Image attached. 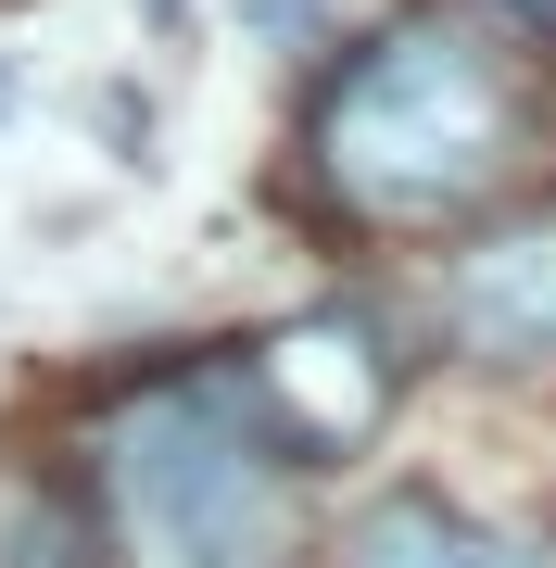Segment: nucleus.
<instances>
[{"mask_svg": "<svg viewBox=\"0 0 556 568\" xmlns=\"http://www.w3.org/2000/svg\"><path fill=\"white\" fill-rule=\"evenodd\" d=\"M342 568H544V556L506 544V530H481L468 506H443V493H392V506L354 518Z\"/></svg>", "mask_w": 556, "mask_h": 568, "instance_id": "obj_5", "label": "nucleus"}, {"mask_svg": "<svg viewBox=\"0 0 556 568\" xmlns=\"http://www.w3.org/2000/svg\"><path fill=\"white\" fill-rule=\"evenodd\" d=\"M0 114H13V63H0Z\"/></svg>", "mask_w": 556, "mask_h": 568, "instance_id": "obj_9", "label": "nucleus"}, {"mask_svg": "<svg viewBox=\"0 0 556 568\" xmlns=\"http://www.w3.org/2000/svg\"><path fill=\"white\" fill-rule=\"evenodd\" d=\"M241 392H253V417H266L279 467H342V455L392 417L405 354H392V328H380L367 304H330V316L279 328L266 354H241Z\"/></svg>", "mask_w": 556, "mask_h": 568, "instance_id": "obj_3", "label": "nucleus"}, {"mask_svg": "<svg viewBox=\"0 0 556 568\" xmlns=\"http://www.w3.org/2000/svg\"><path fill=\"white\" fill-rule=\"evenodd\" d=\"M241 26H253V39H304L316 0H241Z\"/></svg>", "mask_w": 556, "mask_h": 568, "instance_id": "obj_7", "label": "nucleus"}, {"mask_svg": "<svg viewBox=\"0 0 556 568\" xmlns=\"http://www.w3.org/2000/svg\"><path fill=\"white\" fill-rule=\"evenodd\" d=\"M518 140H532V89H518L506 39L468 13H405L367 51H342L304 126L316 190L367 227H443L494 203Z\"/></svg>", "mask_w": 556, "mask_h": 568, "instance_id": "obj_1", "label": "nucleus"}, {"mask_svg": "<svg viewBox=\"0 0 556 568\" xmlns=\"http://www.w3.org/2000/svg\"><path fill=\"white\" fill-rule=\"evenodd\" d=\"M89 518L114 568H279L291 556V467L253 417L241 366L127 379L89 429Z\"/></svg>", "mask_w": 556, "mask_h": 568, "instance_id": "obj_2", "label": "nucleus"}, {"mask_svg": "<svg viewBox=\"0 0 556 568\" xmlns=\"http://www.w3.org/2000/svg\"><path fill=\"white\" fill-rule=\"evenodd\" d=\"M518 26H544V39H556V0H518Z\"/></svg>", "mask_w": 556, "mask_h": 568, "instance_id": "obj_8", "label": "nucleus"}, {"mask_svg": "<svg viewBox=\"0 0 556 568\" xmlns=\"http://www.w3.org/2000/svg\"><path fill=\"white\" fill-rule=\"evenodd\" d=\"M0 568H114V544H102V518H89V506L26 493V506L0 518Z\"/></svg>", "mask_w": 556, "mask_h": 568, "instance_id": "obj_6", "label": "nucleus"}, {"mask_svg": "<svg viewBox=\"0 0 556 568\" xmlns=\"http://www.w3.org/2000/svg\"><path fill=\"white\" fill-rule=\"evenodd\" d=\"M443 342L481 366H556V203L494 215L443 265Z\"/></svg>", "mask_w": 556, "mask_h": 568, "instance_id": "obj_4", "label": "nucleus"}]
</instances>
